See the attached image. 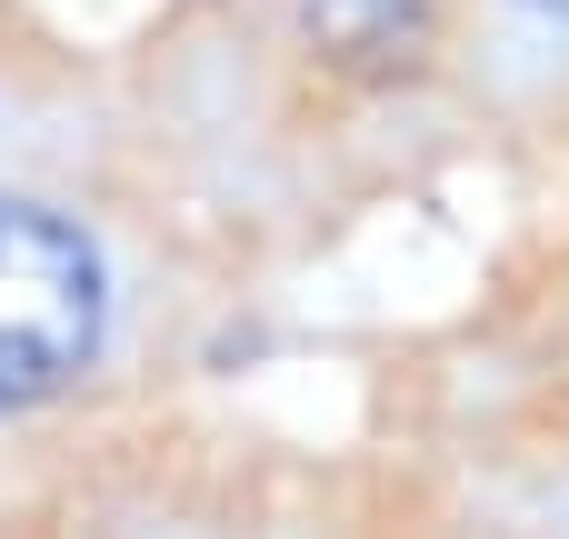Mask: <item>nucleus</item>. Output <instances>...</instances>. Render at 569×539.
Here are the masks:
<instances>
[{"instance_id": "1", "label": "nucleus", "mask_w": 569, "mask_h": 539, "mask_svg": "<svg viewBox=\"0 0 569 539\" xmlns=\"http://www.w3.org/2000/svg\"><path fill=\"white\" fill-rule=\"evenodd\" d=\"M100 320H110L100 250L60 210L0 190V420L60 400L90 370Z\"/></svg>"}, {"instance_id": "2", "label": "nucleus", "mask_w": 569, "mask_h": 539, "mask_svg": "<svg viewBox=\"0 0 569 539\" xmlns=\"http://www.w3.org/2000/svg\"><path fill=\"white\" fill-rule=\"evenodd\" d=\"M300 30L340 60V70H410L440 30L430 0H300Z\"/></svg>"}, {"instance_id": "3", "label": "nucleus", "mask_w": 569, "mask_h": 539, "mask_svg": "<svg viewBox=\"0 0 569 539\" xmlns=\"http://www.w3.org/2000/svg\"><path fill=\"white\" fill-rule=\"evenodd\" d=\"M530 10H550V20H569V0H530Z\"/></svg>"}]
</instances>
